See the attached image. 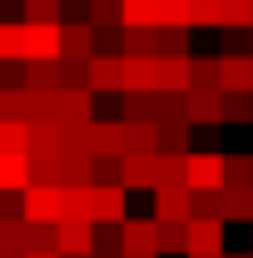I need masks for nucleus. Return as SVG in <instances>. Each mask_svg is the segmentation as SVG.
I'll use <instances>...</instances> for the list:
<instances>
[{
    "mask_svg": "<svg viewBox=\"0 0 253 258\" xmlns=\"http://www.w3.org/2000/svg\"><path fill=\"white\" fill-rule=\"evenodd\" d=\"M20 219L25 224H60V184H25L20 189Z\"/></svg>",
    "mask_w": 253,
    "mask_h": 258,
    "instance_id": "1",
    "label": "nucleus"
},
{
    "mask_svg": "<svg viewBox=\"0 0 253 258\" xmlns=\"http://www.w3.org/2000/svg\"><path fill=\"white\" fill-rule=\"evenodd\" d=\"M189 253H223V233L228 228L219 219H189Z\"/></svg>",
    "mask_w": 253,
    "mask_h": 258,
    "instance_id": "15",
    "label": "nucleus"
},
{
    "mask_svg": "<svg viewBox=\"0 0 253 258\" xmlns=\"http://www.w3.org/2000/svg\"><path fill=\"white\" fill-rule=\"evenodd\" d=\"M184 124L189 129L223 124V90H189V95H184Z\"/></svg>",
    "mask_w": 253,
    "mask_h": 258,
    "instance_id": "5",
    "label": "nucleus"
},
{
    "mask_svg": "<svg viewBox=\"0 0 253 258\" xmlns=\"http://www.w3.org/2000/svg\"><path fill=\"white\" fill-rule=\"evenodd\" d=\"M219 219H223V224H233V219H253V189L248 194H228V189H223Z\"/></svg>",
    "mask_w": 253,
    "mask_h": 258,
    "instance_id": "30",
    "label": "nucleus"
},
{
    "mask_svg": "<svg viewBox=\"0 0 253 258\" xmlns=\"http://www.w3.org/2000/svg\"><path fill=\"white\" fill-rule=\"evenodd\" d=\"M223 189L228 194L253 189V154H223Z\"/></svg>",
    "mask_w": 253,
    "mask_h": 258,
    "instance_id": "19",
    "label": "nucleus"
},
{
    "mask_svg": "<svg viewBox=\"0 0 253 258\" xmlns=\"http://www.w3.org/2000/svg\"><path fill=\"white\" fill-rule=\"evenodd\" d=\"M25 258H60V253H25Z\"/></svg>",
    "mask_w": 253,
    "mask_h": 258,
    "instance_id": "39",
    "label": "nucleus"
},
{
    "mask_svg": "<svg viewBox=\"0 0 253 258\" xmlns=\"http://www.w3.org/2000/svg\"><path fill=\"white\" fill-rule=\"evenodd\" d=\"M223 124H253V90L223 95Z\"/></svg>",
    "mask_w": 253,
    "mask_h": 258,
    "instance_id": "28",
    "label": "nucleus"
},
{
    "mask_svg": "<svg viewBox=\"0 0 253 258\" xmlns=\"http://www.w3.org/2000/svg\"><path fill=\"white\" fill-rule=\"evenodd\" d=\"M184 184L189 189H223V149H189Z\"/></svg>",
    "mask_w": 253,
    "mask_h": 258,
    "instance_id": "2",
    "label": "nucleus"
},
{
    "mask_svg": "<svg viewBox=\"0 0 253 258\" xmlns=\"http://www.w3.org/2000/svg\"><path fill=\"white\" fill-rule=\"evenodd\" d=\"M119 45L124 55H159V25L144 30V25H119Z\"/></svg>",
    "mask_w": 253,
    "mask_h": 258,
    "instance_id": "20",
    "label": "nucleus"
},
{
    "mask_svg": "<svg viewBox=\"0 0 253 258\" xmlns=\"http://www.w3.org/2000/svg\"><path fill=\"white\" fill-rule=\"evenodd\" d=\"M189 60L194 55H159V90L164 95H189Z\"/></svg>",
    "mask_w": 253,
    "mask_h": 258,
    "instance_id": "16",
    "label": "nucleus"
},
{
    "mask_svg": "<svg viewBox=\"0 0 253 258\" xmlns=\"http://www.w3.org/2000/svg\"><path fill=\"white\" fill-rule=\"evenodd\" d=\"M159 149L189 154V124H184V119H159Z\"/></svg>",
    "mask_w": 253,
    "mask_h": 258,
    "instance_id": "27",
    "label": "nucleus"
},
{
    "mask_svg": "<svg viewBox=\"0 0 253 258\" xmlns=\"http://www.w3.org/2000/svg\"><path fill=\"white\" fill-rule=\"evenodd\" d=\"M20 60H60V25H25L20 20Z\"/></svg>",
    "mask_w": 253,
    "mask_h": 258,
    "instance_id": "4",
    "label": "nucleus"
},
{
    "mask_svg": "<svg viewBox=\"0 0 253 258\" xmlns=\"http://www.w3.org/2000/svg\"><path fill=\"white\" fill-rule=\"evenodd\" d=\"M90 219L95 224H124V184H90Z\"/></svg>",
    "mask_w": 253,
    "mask_h": 258,
    "instance_id": "6",
    "label": "nucleus"
},
{
    "mask_svg": "<svg viewBox=\"0 0 253 258\" xmlns=\"http://www.w3.org/2000/svg\"><path fill=\"white\" fill-rule=\"evenodd\" d=\"M223 258H253V253H223Z\"/></svg>",
    "mask_w": 253,
    "mask_h": 258,
    "instance_id": "43",
    "label": "nucleus"
},
{
    "mask_svg": "<svg viewBox=\"0 0 253 258\" xmlns=\"http://www.w3.org/2000/svg\"><path fill=\"white\" fill-rule=\"evenodd\" d=\"M219 90L223 95L253 90V55H219Z\"/></svg>",
    "mask_w": 253,
    "mask_h": 258,
    "instance_id": "11",
    "label": "nucleus"
},
{
    "mask_svg": "<svg viewBox=\"0 0 253 258\" xmlns=\"http://www.w3.org/2000/svg\"><path fill=\"white\" fill-rule=\"evenodd\" d=\"M184 159H189V154L154 149V189H164V184H184Z\"/></svg>",
    "mask_w": 253,
    "mask_h": 258,
    "instance_id": "23",
    "label": "nucleus"
},
{
    "mask_svg": "<svg viewBox=\"0 0 253 258\" xmlns=\"http://www.w3.org/2000/svg\"><path fill=\"white\" fill-rule=\"evenodd\" d=\"M25 25H60V0H20Z\"/></svg>",
    "mask_w": 253,
    "mask_h": 258,
    "instance_id": "26",
    "label": "nucleus"
},
{
    "mask_svg": "<svg viewBox=\"0 0 253 258\" xmlns=\"http://www.w3.org/2000/svg\"><path fill=\"white\" fill-rule=\"evenodd\" d=\"M159 124H124V154H154Z\"/></svg>",
    "mask_w": 253,
    "mask_h": 258,
    "instance_id": "25",
    "label": "nucleus"
},
{
    "mask_svg": "<svg viewBox=\"0 0 253 258\" xmlns=\"http://www.w3.org/2000/svg\"><path fill=\"white\" fill-rule=\"evenodd\" d=\"M0 253H25V219H0Z\"/></svg>",
    "mask_w": 253,
    "mask_h": 258,
    "instance_id": "33",
    "label": "nucleus"
},
{
    "mask_svg": "<svg viewBox=\"0 0 253 258\" xmlns=\"http://www.w3.org/2000/svg\"><path fill=\"white\" fill-rule=\"evenodd\" d=\"M85 85H90V95L124 90V60H119V55H90V64H85Z\"/></svg>",
    "mask_w": 253,
    "mask_h": 258,
    "instance_id": "7",
    "label": "nucleus"
},
{
    "mask_svg": "<svg viewBox=\"0 0 253 258\" xmlns=\"http://www.w3.org/2000/svg\"><path fill=\"white\" fill-rule=\"evenodd\" d=\"M60 258H95V253H60Z\"/></svg>",
    "mask_w": 253,
    "mask_h": 258,
    "instance_id": "40",
    "label": "nucleus"
},
{
    "mask_svg": "<svg viewBox=\"0 0 253 258\" xmlns=\"http://www.w3.org/2000/svg\"><path fill=\"white\" fill-rule=\"evenodd\" d=\"M90 55H95V25H90V20H80V25H65V20H60V60L85 64Z\"/></svg>",
    "mask_w": 253,
    "mask_h": 258,
    "instance_id": "10",
    "label": "nucleus"
},
{
    "mask_svg": "<svg viewBox=\"0 0 253 258\" xmlns=\"http://www.w3.org/2000/svg\"><path fill=\"white\" fill-rule=\"evenodd\" d=\"M60 219H90V184H60Z\"/></svg>",
    "mask_w": 253,
    "mask_h": 258,
    "instance_id": "21",
    "label": "nucleus"
},
{
    "mask_svg": "<svg viewBox=\"0 0 253 258\" xmlns=\"http://www.w3.org/2000/svg\"><path fill=\"white\" fill-rule=\"evenodd\" d=\"M164 114V95L159 90H124V124H159Z\"/></svg>",
    "mask_w": 253,
    "mask_h": 258,
    "instance_id": "12",
    "label": "nucleus"
},
{
    "mask_svg": "<svg viewBox=\"0 0 253 258\" xmlns=\"http://www.w3.org/2000/svg\"><path fill=\"white\" fill-rule=\"evenodd\" d=\"M95 224L90 219H60L55 224V253H95Z\"/></svg>",
    "mask_w": 253,
    "mask_h": 258,
    "instance_id": "8",
    "label": "nucleus"
},
{
    "mask_svg": "<svg viewBox=\"0 0 253 258\" xmlns=\"http://www.w3.org/2000/svg\"><path fill=\"white\" fill-rule=\"evenodd\" d=\"M85 139H90V154H95V159H124V119H114V124L90 119Z\"/></svg>",
    "mask_w": 253,
    "mask_h": 258,
    "instance_id": "9",
    "label": "nucleus"
},
{
    "mask_svg": "<svg viewBox=\"0 0 253 258\" xmlns=\"http://www.w3.org/2000/svg\"><path fill=\"white\" fill-rule=\"evenodd\" d=\"M154 248H159V253H189V228H184V224H159Z\"/></svg>",
    "mask_w": 253,
    "mask_h": 258,
    "instance_id": "29",
    "label": "nucleus"
},
{
    "mask_svg": "<svg viewBox=\"0 0 253 258\" xmlns=\"http://www.w3.org/2000/svg\"><path fill=\"white\" fill-rule=\"evenodd\" d=\"M119 184L124 189H154V154H124L119 159Z\"/></svg>",
    "mask_w": 253,
    "mask_h": 258,
    "instance_id": "17",
    "label": "nucleus"
},
{
    "mask_svg": "<svg viewBox=\"0 0 253 258\" xmlns=\"http://www.w3.org/2000/svg\"><path fill=\"white\" fill-rule=\"evenodd\" d=\"M189 90H219V60H189Z\"/></svg>",
    "mask_w": 253,
    "mask_h": 258,
    "instance_id": "31",
    "label": "nucleus"
},
{
    "mask_svg": "<svg viewBox=\"0 0 253 258\" xmlns=\"http://www.w3.org/2000/svg\"><path fill=\"white\" fill-rule=\"evenodd\" d=\"M248 40H253V30H248ZM248 55H253V50H248Z\"/></svg>",
    "mask_w": 253,
    "mask_h": 258,
    "instance_id": "45",
    "label": "nucleus"
},
{
    "mask_svg": "<svg viewBox=\"0 0 253 258\" xmlns=\"http://www.w3.org/2000/svg\"><path fill=\"white\" fill-rule=\"evenodd\" d=\"M90 25H95V30L124 25V20H119V0H90Z\"/></svg>",
    "mask_w": 253,
    "mask_h": 258,
    "instance_id": "35",
    "label": "nucleus"
},
{
    "mask_svg": "<svg viewBox=\"0 0 253 258\" xmlns=\"http://www.w3.org/2000/svg\"><path fill=\"white\" fill-rule=\"evenodd\" d=\"M159 55H189V30L159 25Z\"/></svg>",
    "mask_w": 253,
    "mask_h": 258,
    "instance_id": "34",
    "label": "nucleus"
},
{
    "mask_svg": "<svg viewBox=\"0 0 253 258\" xmlns=\"http://www.w3.org/2000/svg\"><path fill=\"white\" fill-rule=\"evenodd\" d=\"M124 258H159V253H124Z\"/></svg>",
    "mask_w": 253,
    "mask_h": 258,
    "instance_id": "41",
    "label": "nucleus"
},
{
    "mask_svg": "<svg viewBox=\"0 0 253 258\" xmlns=\"http://www.w3.org/2000/svg\"><path fill=\"white\" fill-rule=\"evenodd\" d=\"M25 149H30L25 124H0V154H25Z\"/></svg>",
    "mask_w": 253,
    "mask_h": 258,
    "instance_id": "37",
    "label": "nucleus"
},
{
    "mask_svg": "<svg viewBox=\"0 0 253 258\" xmlns=\"http://www.w3.org/2000/svg\"><path fill=\"white\" fill-rule=\"evenodd\" d=\"M0 90H25V60H0Z\"/></svg>",
    "mask_w": 253,
    "mask_h": 258,
    "instance_id": "38",
    "label": "nucleus"
},
{
    "mask_svg": "<svg viewBox=\"0 0 253 258\" xmlns=\"http://www.w3.org/2000/svg\"><path fill=\"white\" fill-rule=\"evenodd\" d=\"M119 20H124V25L154 30L159 25V0H119Z\"/></svg>",
    "mask_w": 253,
    "mask_h": 258,
    "instance_id": "24",
    "label": "nucleus"
},
{
    "mask_svg": "<svg viewBox=\"0 0 253 258\" xmlns=\"http://www.w3.org/2000/svg\"><path fill=\"white\" fill-rule=\"evenodd\" d=\"M25 253H55V224H25Z\"/></svg>",
    "mask_w": 253,
    "mask_h": 258,
    "instance_id": "32",
    "label": "nucleus"
},
{
    "mask_svg": "<svg viewBox=\"0 0 253 258\" xmlns=\"http://www.w3.org/2000/svg\"><path fill=\"white\" fill-rule=\"evenodd\" d=\"M189 219H194V189L189 184L154 189V224H189Z\"/></svg>",
    "mask_w": 253,
    "mask_h": 258,
    "instance_id": "3",
    "label": "nucleus"
},
{
    "mask_svg": "<svg viewBox=\"0 0 253 258\" xmlns=\"http://www.w3.org/2000/svg\"><path fill=\"white\" fill-rule=\"evenodd\" d=\"M25 90L55 95L60 90V60H25Z\"/></svg>",
    "mask_w": 253,
    "mask_h": 258,
    "instance_id": "18",
    "label": "nucleus"
},
{
    "mask_svg": "<svg viewBox=\"0 0 253 258\" xmlns=\"http://www.w3.org/2000/svg\"><path fill=\"white\" fill-rule=\"evenodd\" d=\"M0 258H25V253H0Z\"/></svg>",
    "mask_w": 253,
    "mask_h": 258,
    "instance_id": "44",
    "label": "nucleus"
},
{
    "mask_svg": "<svg viewBox=\"0 0 253 258\" xmlns=\"http://www.w3.org/2000/svg\"><path fill=\"white\" fill-rule=\"evenodd\" d=\"M124 60V90H159V55H119Z\"/></svg>",
    "mask_w": 253,
    "mask_h": 258,
    "instance_id": "13",
    "label": "nucleus"
},
{
    "mask_svg": "<svg viewBox=\"0 0 253 258\" xmlns=\"http://www.w3.org/2000/svg\"><path fill=\"white\" fill-rule=\"evenodd\" d=\"M189 258H223V253H189Z\"/></svg>",
    "mask_w": 253,
    "mask_h": 258,
    "instance_id": "42",
    "label": "nucleus"
},
{
    "mask_svg": "<svg viewBox=\"0 0 253 258\" xmlns=\"http://www.w3.org/2000/svg\"><path fill=\"white\" fill-rule=\"evenodd\" d=\"M159 25H179V30H194V25H189V0H159Z\"/></svg>",
    "mask_w": 253,
    "mask_h": 258,
    "instance_id": "36",
    "label": "nucleus"
},
{
    "mask_svg": "<svg viewBox=\"0 0 253 258\" xmlns=\"http://www.w3.org/2000/svg\"><path fill=\"white\" fill-rule=\"evenodd\" d=\"M219 30H253V0H219Z\"/></svg>",
    "mask_w": 253,
    "mask_h": 258,
    "instance_id": "22",
    "label": "nucleus"
},
{
    "mask_svg": "<svg viewBox=\"0 0 253 258\" xmlns=\"http://www.w3.org/2000/svg\"><path fill=\"white\" fill-rule=\"evenodd\" d=\"M154 233H159L154 219H124V224H119V248H124V253H159Z\"/></svg>",
    "mask_w": 253,
    "mask_h": 258,
    "instance_id": "14",
    "label": "nucleus"
}]
</instances>
